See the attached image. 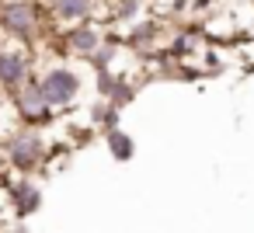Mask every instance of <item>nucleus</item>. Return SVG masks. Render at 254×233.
Listing matches in <instances>:
<instances>
[{"label": "nucleus", "instance_id": "4", "mask_svg": "<svg viewBox=\"0 0 254 233\" xmlns=\"http://www.w3.org/2000/svg\"><path fill=\"white\" fill-rule=\"evenodd\" d=\"M39 87H42V98L49 101V108L60 112V108H66V105L77 101V94H80V73L70 70V66H63V63H56V66H46L39 73Z\"/></svg>", "mask_w": 254, "mask_h": 233}, {"label": "nucleus", "instance_id": "8", "mask_svg": "<svg viewBox=\"0 0 254 233\" xmlns=\"http://www.w3.org/2000/svg\"><path fill=\"white\" fill-rule=\"evenodd\" d=\"M11 205H14V216H18V219L39 212V205H42V188H39L32 177H18V181L11 184Z\"/></svg>", "mask_w": 254, "mask_h": 233}, {"label": "nucleus", "instance_id": "11", "mask_svg": "<svg viewBox=\"0 0 254 233\" xmlns=\"http://www.w3.org/2000/svg\"><path fill=\"white\" fill-rule=\"evenodd\" d=\"M0 7H4V0H0Z\"/></svg>", "mask_w": 254, "mask_h": 233}, {"label": "nucleus", "instance_id": "2", "mask_svg": "<svg viewBox=\"0 0 254 233\" xmlns=\"http://www.w3.org/2000/svg\"><path fill=\"white\" fill-rule=\"evenodd\" d=\"M0 157L7 160L11 171H18V174L28 177L32 171H39V167L46 164V157H49V143H46L42 129L14 125V129L7 132V139L0 143Z\"/></svg>", "mask_w": 254, "mask_h": 233}, {"label": "nucleus", "instance_id": "3", "mask_svg": "<svg viewBox=\"0 0 254 233\" xmlns=\"http://www.w3.org/2000/svg\"><path fill=\"white\" fill-rule=\"evenodd\" d=\"M28 80H35V56L25 46H0V91L7 98L18 94Z\"/></svg>", "mask_w": 254, "mask_h": 233}, {"label": "nucleus", "instance_id": "6", "mask_svg": "<svg viewBox=\"0 0 254 233\" xmlns=\"http://www.w3.org/2000/svg\"><path fill=\"white\" fill-rule=\"evenodd\" d=\"M105 42H108L105 28H101V25H94V21H84V25H77V28H66V32H63V49H66L70 56H80V59H91Z\"/></svg>", "mask_w": 254, "mask_h": 233}, {"label": "nucleus", "instance_id": "9", "mask_svg": "<svg viewBox=\"0 0 254 233\" xmlns=\"http://www.w3.org/2000/svg\"><path fill=\"white\" fill-rule=\"evenodd\" d=\"M105 146L112 150V157H115V160H132V153H136V143H132V136H129V132H122V129H115V132H105Z\"/></svg>", "mask_w": 254, "mask_h": 233}, {"label": "nucleus", "instance_id": "10", "mask_svg": "<svg viewBox=\"0 0 254 233\" xmlns=\"http://www.w3.org/2000/svg\"><path fill=\"white\" fill-rule=\"evenodd\" d=\"M91 122H94L98 129H105V132H115V129H119V108L108 105V101H101V105H94Z\"/></svg>", "mask_w": 254, "mask_h": 233}, {"label": "nucleus", "instance_id": "5", "mask_svg": "<svg viewBox=\"0 0 254 233\" xmlns=\"http://www.w3.org/2000/svg\"><path fill=\"white\" fill-rule=\"evenodd\" d=\"M11 108L18 115V125H28V129H42L56 118V112L49 108V101L42 98V87H39V73L35 80H28L18 94H11Z\"/></svg>", "mask_w": 254, "mask_h": 233}, {"label": "nucleus", "instance_id": "7", "mask_svg": "<svg viewBox=\"0 0 254 233\" xmlns=\"http://www.w3.org/2000/svg\"><path fill=\"white\" fill-rule=\"evenodd\" d=\"M94 4L98 0H49V18L56 25L77 28L84 21H94Z\"/></svg>", "mask_w": 254, "mask_h": 233}, {"label": "nucleus", "instance_id": "1", "mask_svg": "<svg viewBox=\"0 0 254 233\" xmlns=\"http://www.w3.org/2000/svg\"><path fill=\"white\" fill-rule=\"evenodd\" d=\"M49 11L39 0H4L0 7V35H7L14 46L32 49L35 42H42L39 35L49 32Z\"/></svg>", "mask_w": 254, "mask_h": 233}]
</instances>
